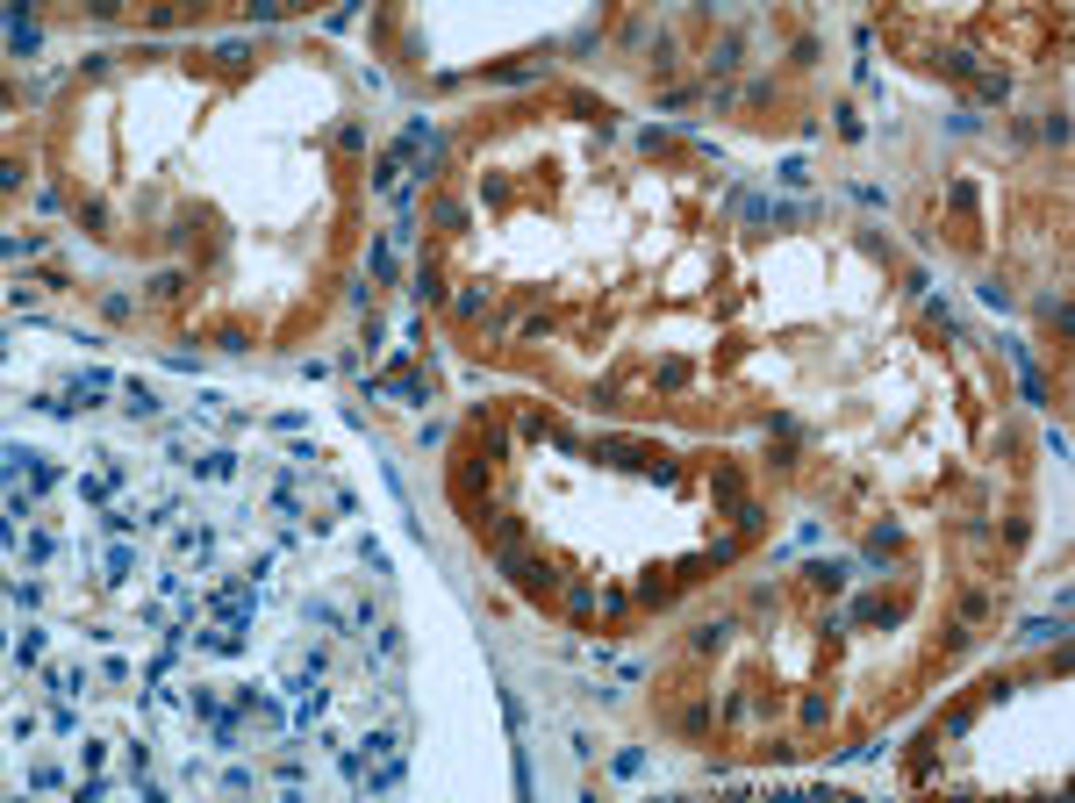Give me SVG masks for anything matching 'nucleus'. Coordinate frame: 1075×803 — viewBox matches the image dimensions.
I'll return each mask as SVG.
<instances>
[{
	"label": "nucleus",
	"instance_id": "obj_1",
	"mask_svg": "<svg viewBox=\"0 0 1075 803\" xmlns=\"http://www.w3.org/2000/svg\"><path fill=\"white\" fill-rule=\"evenodd\" d=\"M65 395H72V409H93V402L108 395V373H72V388H65Z\"/></svg>",
	"mask_w": 1075,
	"mask_h": 803
},
{
	"label": "nucleus",
	"instance_id": "obj_2",
	"mask_svg": "<svg viewBox=\"0 0 1075 803\" xmlns=\"http://www.w3.org/2000/svg\"><path fill=\"white\" fill-rule=\"evenodd\" d=\"M123 409H130V416H151L158 402H151V388H123Z\"/></svg>",
	"mask_w": 1075,
	"mask_h": 803
}]
</instances>
